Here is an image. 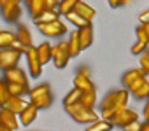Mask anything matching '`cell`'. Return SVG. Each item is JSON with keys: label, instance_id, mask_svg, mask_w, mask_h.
Instances as JSON below:
<instances>
[{"label": "cell", "instance_id": "9c48e42d", "mask_svg": "<svg viewBox=\"0 0 149 131\" xmlns=\"http://www.w3.org/2000/svg\"><path fill=\"white\" fill-rule=\"evenodd\" d=\"M137 119H139L137 112H133V110H130V108L125 107V108L118 110L111 121H112L114 128H125L126 124H130V122H133V121H137Z\"/></svg>", "mask_w": 149, "mask_h": 131}, {"label": "cell", "instance_id": "484cf974", "mask_svg": "<svg viewBox=\"0 0 149 131\" xmlns=\"http://www.w3.org/2000/svg\"><path fill=\"white\" fill-rule=\"evenodd\" d=\"M67 21L70 23V25H74V26H76V28H83V26H86V25H90L91 21H88L86 18H83L81 14H77L76 11H72V12H68L67 16Z\"/></svg>", "mask_w": 149, "mask_h": 131}, {"label": "cell", "instance_id": "60d3db41", "mask_svg": "<svg viewBox=\"0 0 149 131\" xmlns=\"http://www.w3.org/2000/svg\"><path fill=\"white\" fill-rule=\"evenodd\" d=\"M144 28H146V35H147V40H149V23H146Z\"/></svg>", "mask_w": 149, "mask_h": 131}, {"label": "cell", "instance_id": "ba28073f", "mask_svg": "<svg viewBox=\"0 0 149 131\" xmlns=\"http://www.w3.org/2000/svg\"><path fill=\"white\" fill-rule=\"evenodd\" d=\"M39 32L44 35V37H61L67 33V26L56 19V21H51V23H42V25H37Z\"/></svg>", "mask_w": 149, "mask_h": 131}, {"label": "cell", "instance_id": "74e56055", "mask_svg": "<svg viewBox=\"0 0 149 131\" xmlns=\"http://www.w3.org/2000/svg\"><path fill=\"white\" fill-rule=\"evenodd\" d=\"M142 114H144V119H146V121H149V98L146 100V105H144Z\"/></svg>", "mask_w": 149, "mask_h": 131}, {"label": "cell", "instance_id": "7bdbcfd3", "mask_svg": "<svg viewBox=\"0 0 149 131\" xmlns=\"http://www.w3.org/2000/svg\"><path fill=\"white\" fill-rule=\"evenodd\" d=\"M21 2H25V6H28V4L32 2V0H21Z\"/></svg>", "mask_w": 149, "mask_h": 131}, {"label": "cell", "instance_id": "ac0fdd59", "mask_svg": "<svg viewBox=\"0 0 149 131\" xmlns=\"http://www.w3.org/2000/svg\"><path fill=\"white\" fill-rule=\"evenodd\" d=\"M16 35H18V42H19V44H23V47H25V49H28V47H32V46H33L32 33H30V30H28L25 25H19V26H18Z\"/></svg>", "mask_w": 149, "mask_h": 131}, {"label": "cell", "instance_id": "44dd1931", "mask_svg": "<svg viewBox=\"0 0 149 131\" xmlns=\"http://www.w3.org/2000/svg\"><path fill=\"white\" fill-rule=\"evenodd\" d=\"M60 16H61V14L58 12V9H46L40 16H37V18L33 19V23H35V26H37V25H42V23H51V21H56Z\"/></svg>", "mask_w": 149, "mask_h": 131}, {"label": "cell", "instance_id": "f546056e", "mask_svg": "<svg viewBox=\"0 0 149 131\" xmlns=\"http://www.w3.org/2000/svg\"><path fill=\"white\" fill-rule=\"evenodd\" d=\"M77 2H79V0H61L60 6H58V12L61 16H67L68 12H72L74 9H76Z\"/></svg>", "mask_w": 149, "mask_h": 131}, {"label": "cell", "instance_id": "f1b7e54d", "mask_svg": "<svg viewBox=\"0 0 149 131\" xmlns=\"http://www.w3.org/2000/svg\"><path fill=\"white\" fill-rule=\"evenodd\" d=\"M81 89L79 88H74L72 91H68L67 94H65V98H63V107H68V105H74V103H77L79 100H81Z\"/></svg>", "mask_w": 149, "mask_h": 131}, {"label": "cell", "instance_id": "f35d334b", "mask_svg": "<svg viewBox=\"0 0 149 131\" xmlns=\"http://www.w3.org/2000/svg\"><path fill=\"white\" fill-rule=\"evenodd\" d=\"M140 131H149V121H144L140 124Z\"/></svg>", "mask_w": 149, "mask_h": 131}, {"label": "cell", "instance_id": "277c9868", "mask_svg": "<svg viewBox=\"0 0 149 131\" xmlns=\"http://www.w3.org/2000/svg\"><path fill=\"white\" fill-rule=\"evenodd\" d=\"M23 54L25 52L19 51V49H16L14 46L2 47V49H0V70L6 72V70H9L13 67H18V63H19V59H21Z\"/></svg>", "mask_w": 149, "mask_h": 131}, {"label": "cell", "instance_id": "cb8c5ba5", "mask_svg": "<svg viewBox=\"0 0 149 131\" xmlns=\"http://www.w3.org/2000/svg\"><path fill=\"white\" fill-rule=\"evenodd\" d=\"M68 49H70V56L76 58L81 52V44H79V32H72L68 37Z\"/></svg>", "mask_w": 149, "mask_h": 131}, {"label": "cell", "instance_id": "4316f807", "mask_svg": "<svg viewBox=\"0 0 149 131\" xmlns=\"http://www.w3.org/2000/svg\"><path fill=\"white\" fill-rule=\"evenodd\" d=\"M9 84V91L14 96H25L30 93V86L28 84H21V82H7Z\"/></svg>", "mask_w": 149, "mask_h": 131}, {"label": "cell", "instance_id": "4fadbf2b", "mask_svg": "<svg viewBox=\"0 0 149 131\" xmlns=\"http://www.w3.org/2000/svg\"><path fill=\"white\" fill-rule=\"evenodd\" d=\"M39 110H40V108L30 101V103H28V105L23 108V112H21V114H18L21 126H25V128H26V126H30V124H32V122L37 119V114H39Z\"/></svg>", "mask_w": 149, "mask_h": 131}, {"label": "cell", "instance_id": "d4e9b609", "mask_svg": "<svg viewBox=\"0 0 149 131\" xmlns=\"http://www.w3.org/2000/svg\"><path fill=\"white\" fill-rule=\"evenodd\" d=\"M84 107H90V108H93L95 107V103H97V89L93 88V89H86V91H83L81 93V100H79Z\"/></svg>", "mask_w": 149, "mask_h": 131}, {"label": "cell", "instance_id": "1f68e13d", "mask_svg": "<svg viewBox=\"0 0 149 131\" xmlns=\"http://www.w3.org/2000/svg\"><path fill=\"white\" fill-rule=\"evenodd\" d=\"M147 46H149V42H146V40H140V39H137V42L132 46V54H142L146 49H147Z\"/></svg>", "mask_w": 149, "mask_h": 131}, {"label": "cell", "instance_id": "3957f363", "mask_svg": "<svg viewBox=\"0 0 149 131\" xmlns=\"http://www.w3.org/2000/svg\"><path fill=\"white\" fill-rule=\"evenodd\" d=\"M28 100H30L33 105H37L40 110L49 108L51 103H53V94H51L49 84H39V86L32 88L30 93H28Z\"/></svg>", "mask_w": 149, "mask_h": 131}, {"label": "cell", "instance_id": "52a82bcc", "mask_svg": "<svg viewBox=\"0 0 149 131\" xmlns=\"http://www.w3.org/2000/svg\"><path fill=\"white\" fill-rule=\"evenodd\" d=\"M21 0H7V2L0 7L2 9V16L7 23H16L21 18V6H19Z\"/></svg>", "mask_w": 149, "mask_h": 131}, {"label": "cell", "instance_id": "4dcf8cb0", "mask_svg": "<svg viewBox=\"0 0 149 131\" xmlns=\"http://www.w3.org/2000/svg\"><path fill=\"white\" fill-rule=\"evenodd\" d=\"M9 98H11V91L7 81H0V107H6Z\"/></svg>", "mask_w": 149, "mask_h": 131}, {"label": "cell", "instance_id": "ee69618b", "mask_svg": "<svg viewBox=\"0 0 149 131\" xmlns=\"http://www.w3.org/2000/svg\"><path fill=\"white\" fill-rule=\"evenodd\" d=\"M6 2H7V0H0V7H2V6H4Z\"/></svg>", "mask_w": 149, "mask_h": 131}, {"label": "cell", "instance_id": "7402d4cb", "mask_svg": "<svg viewBox=\"0 0 149 131\" xmlns=\"http://www.w3.org/2000/svg\"><path fill=\"white\" fill-rule=\"evenodd\" d=\"M26 7H28V14L32 16V19H35L47 9V4H46V0H32Z\"/></svg>", "mask_w": 149, "mask_h": 131}, {"label": "cell", "instance_id": "836d02e7", "mask_svg": "<svg viewBox=\"0 0 149 131\" xmlns=\"http://www.w3.org/2000/svg\"><path fill=\"white\" fill-rule=\"evenodd\" d=\"M123 131H140V122H139V119L133 121V122H130V124H126V126L123 128Z\"/></svg>", "mask_w": 149, "mask_h": 131}, {"label": "cell", "instance_id": "30bf717a", "mask_svg": "<svg viewBox=\"0 0 149 131\" xmlns=\"http://www.w3.org/2000/svg\"><path fill=\"white\" fill-rule=\"evenodd\" d=\"M128 89H130V94H133L137 100H147L149 98V81L146 77H140L139 81H135Z\"/></svg>", "mask_w": 149, "mask_h": 131}, {"label": "cell", "instance_id": "8d00e7d4", "mask_svg": "<svg viewBox=\"0 0 149 131\" xmlns=\"http://www.w3.org/2000/svg\"><path fill=\"white\" fill-rule=\"evenodd\" d=\"M107 4H109L111 9H118V7H121L123 0H107Z\"/></svg>", "mask_w": 149, "mask_h": 131}, {"label": "cell", "instance_id": "83f0119b", "mask_svg": "<svg viewBox=\"0 0 149 131\" xmlns=\"http://www.w3.org/2000/svg\"><path fill=\"white\" fill-rule=\"evenodd\" d=\"M18 40V35L16 32H0V49L2 47H11L14 42Z\"/></svg>", "mask_w": 149, "mask_h": 131}, {"label": "cell", "instance_id": "5b68a950", "mask_svg": "<svg viewBox=\"0 0 149 131\" xmlns=\"http://www.w3.org/2000/svg\"><path fill=\"white\" fill-rule=\"evenodd\" d=\"M70 49H68V42L61 40L58 44L53 46V63L56 68H65L68 61H70Z\"/></svg>", "mask_w": 149, "mask_h": 131}, {"label": "cell", "instance_id": "603a6c76", "mask_svg": "<svg viewBox=\"0 0 149 131\" xmlns=\"http://www.w3.org/2000/svg\"><path fill=\"white\" fill-rule=\"evenodd\" d=\"M114 128V124H112V121H109V119H97L95 122H91V124H88V128H86V131H111Z\"/></svg>", "mask_w": 149, "mask_h": 131}, {"label": "cell", "instance_id": "ab89813d", "mask_svg": "<svg viewBox=\"0 0 149 131\" xmlns=\"http://www.w3.org/2000/svg\"><path fill=\"white\" fill-rule=\"evenodd\" d=\"M0 131H9V129H7V126H6L2 121H0Z\"/></svg>", "mask_w": 149, "mask_h": 131}, {"label": "cell", "instance_id": "8992f818", "mask_svg": "<svg viewBox=\"0 0 149 131\" xmlns=\"http://www.w3.org/2000/svg\"><path fill=\"white\" fill-rule=\"evenodd\" d=\"M25 58H26V63H28V72L33 79H39L40 74H42V67L44 65L40 63V58H39V52H37V46H32L25 51Z\"/></svg>", "mask_w": 149, "mask_h": 131}, {"label": "cell", "instance_id": "5bb4252c", "mask_svg": "<svg viewBox=\"0 0 149 131\" xmlns=\"http://www.w3.org/2000/svg\"><path fill=\"white\" fill-rule=\"evenodd\" d=\"M4 81H7V82H21V84H28L26 74H25V70H21L19 67H13V68L6 70V72H4Z\"/></svg>", "mask_w": 149, "mask_h": 131}, {"label": "cell", "instance_id": "7a4b0ae2", "mask_svg": "<svg viewBox=\"0 0 149 131\" xmlns=\"http://www.w3.org/2000/svg\"><path fill=\"white\" fill-rule=\"evenodd\" d=\"M65 110H67V114H68L74 121L79 122V124H91V122H95L97 119H100V115H98V114H95V110H93V108L84 107L81 101L65 107Z\"/></svg>", "mask_w": 149, "mask_h": 131}, {"label": "cell", "instance_id": "9a60e30c", "mask_svg": "<svg viewBox=\"0 0 149 131\" xmlns=\"http://www.w3.org/2000/svg\"><path fill=\"white\" fill-rule=\"evenodd\" d=\"M77 32H79L81 51H84V49H88V47L93 44V26H91V23H90V25H86V26H83V28H77Z\"/></svg>", "mask_w": 149, "mask_h": 131}, {"label": "cell", "instance_id": "e0dca14e", "mask_svg": "<svg viewBox=\"0 0 149 131\" xmlns=\"http://www.w3.org/2000/svg\"><path fill=\"white\" fill-rule=\"evenodd\" d=\"M28 103H30V100H25V96H14V94H11V98L7 100L6 107L11 108L14 114H21L23 108H25Z\"/></svg>", "mask_w": 149, "mask_h": 131}, {"label": "cell", "instance_id": "b9f144b4", "mask_svg": "<svg viewBox=\"0 0 149 131\" xmlns=\"http://www.w3.org/2000/svg\"><path fill=\"white\" fill-rule=\"evenodd\" d=\"M130 2H132V0H123V4H121V6H128Z\"/></svg>", "mask_w": 149, "mask_h": 131}, {"label": "cell", "instance_id": "8fae6325", "mask_svg": "<svg viewBox=\"0 0 149 131\" xmlns=\"http://www.w3.org/2000/svg\"><path fill=\"white\" fill-rule=\"evenodd\" d=\"M0 121H2V122L7 126L9 131L18 129V126L21 124L18 114H14V112H13L11 108H7V107H0Z\"/></svg>", "mask_w": 149, "mask_h": 131}, {"label": "cell", "instance_id": "d590c367", "mask_svg": "<svg viewBox=\"0 0 149 131\" xmlns=\"http://www.w3.org/2000/svg\"><path fill=\"white\" fill-rule=\"evenodd\" d=\"M61 0H46V4H47V9H58Z\"/></svg>", "mask_w": 149, "mask_h": 131}, {"label": "cell", "instance_id": "e575fe53", "mask_svg": "<svg viewBox=\"0 0 149 131\" xmlns=\"http://www.w3.org/2000/svg\"><path fill=\"white\" fill-rule=\"evenodd\" d=\"M139 21L142 23V25H146V23H149V9L147 11H144L140 16H139Z\"/></svg>", "mask_w": 149, "mask_h": 131}, {"label": "cell", "instance_id": "7c38bea8", "mask_svg": "<svg viewBox=\"0 0 149 131\" xmlns=\"http://www.w3.org/2000/svg\"><path fill=\"white\" fill-rule=\"evenodd\" d=\"M74 88H79L81 91H86V89H93V88H95L93 81L90 79L88 68H81V70L76 74V77H74Z\"/></svg>", "mask_w": 149, "mask_h": 131}, {"label": "cell", "instance_id": "ffe728a7", "mask_svg": "<svg viewBox=\"0 0 149 131\" xmlns=\"http://www.w3.org/2000/svg\"><path fill=\"white\" fill-rule=\"evenodd\" d=\"M74 11H76L77 14H81L83 18H86L88 21H93L95 16H97V11L91 6H88L86 2H83V0H79V2H77V6H76V9H74Z\"/></svg>", "mask_w": 149, "mask_h": 131}, {"label": "cell", "instance_id": "2e32d148", "mask_svg": "<svg viewBox=\"0 0 149 131\" xmlns=\"http://www.w3.org/2000/svg\"><path fill=\"white\" fill-rule=\"evenodd\" d=\"M146 75H147V74L144 72L142 67H140V68H132V70H128V72L123 74V79H121V81H123V86H125V88H130L135 81H139L140 77H146Z\"/></svg>", "mask_w": 149, "mask_h": 131}, {"label": "cell", "instance_id": "6da1fadb", "mask_svg": "<svg viewBox=\"0 0 149 131\" xmlns=\"http://www.w3.org/2000/svg\"><path fill=\"white\" fill-rule=\"evenodd\" d=\"M128 98H130V89L128 88L114 89V91L107 93L105 98L100 101V117L111 121L118 110H121L128 105Z\"/></svg>", "mask_w": 149, "mask_h": 131}, {"label": "cell", "instance_id": "d6a6232c", "mask_svg": "<svg viewBox=\"0 0 149 131\" xmlns=\"http://www.w3.org/2000/svg\"><path fill=\"white\" fill-rule=\"evenodd\" d=\"M140 56H142V58H140V67L144 68L146 74H149V49H146Z\"/></svg>", "mask_w": 149, "mask_h": 131}, {"label": "cell", "instance_id": "d6986e66", "mask_svg": "<svg viewBox=\"0 0 149 131\" xmlns=\"http://www.w3.org/2000/svg\"><path fill=\"white\" fill-rule=\"evenodd\" d=\"M37 52H39V58H40L42 65H47L49 61H53V46L49 42H40L37 46Z\"/></svg>", "mask_w": 149, "mask_h": 131}]
</instances>
